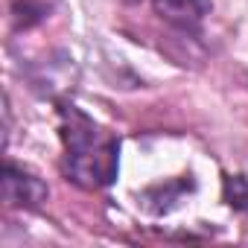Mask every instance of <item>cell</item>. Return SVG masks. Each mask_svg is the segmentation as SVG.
<instances>
[{
	"instance_id": "6da1fadb",
	"label": "cell",
	"mask_w": 248,
	"mask_h": 248,
	"mask_svg": "<svg viewBox=\"0 0 248 248\" xmlns=\"http://www.w3.org/2000/svg\"><path fill=\"white\" fill-rule=\"evenodd\" d=\"M59 138L64 146V175L82 190H102L120 172V138L102 129L73 102H59Z\"/></svg>"
},
{
	"instance_id": "52a82bcc",
	"label": "cell",
	"mask_w": 248,
	"mask_h": 248,
	"mask_svg": "<svg viewBox=\"0 0 248 248\" xmlns=\"http://www.w3.org/2000/svg\"><path fill=\"white\" fill-rule=\"evenodd\" d=\"M222 193H225L228 207H233L239 213H248V181L242 175H225Z\"/></svg>"
},
{
	"instance_id": "7a4b0ae2",
	"label": "cell",
	"mask_w": 248,
	"mask_h": 248,
	"mask_svg": "<svg viewBox=\"0 0 248 248\" xmlns=\"http://www.w3.org/2000/svg\"><path fill=\"white\" fill-rule=\"evenodd\" d=\"M0 196L9 207H21V210H38L47 196H50V187L30 170L6 161L3 164V178H0Z\"/></svg>"
},
{
	"instance_id": "277c9868",
	"label": "cell",
	"mask_w": 248,
	"mask_h": 248,
	"mask_svg": "<svg viewBox=\"0 0 248 248\" xmlns=\"http://www.w3.org/2000/svg\"><path fill=\"white\" fill-rule=\"evenodd\" d=\"M30 82L38 93L44 96H56L62 91H67V85L73 88L76 82V64L67 53H53L50 59L38 62L32 70H30Z\"/></svg>"
},
{
	"instance_id": "8992f818",
	"label": "cell",
	"mask_w": 248,
	"mask_h": 248,
	"mask_svg": "<svg viewBox=\"0 0 248 248\" xmlns=\"http://www.w3.org/2000/svg\"><path fill=\"white\" fill-rule=\"evenodd\" d=\"M56 6H59V0H6L9 24L15 32H27V30L41 27L44 21H50Z\"/></svg>"
},
{
	"instance_id": "3957f363",
	"label": "cell",
	"mask_w": 248,
	"mask_h": 248,
	"mask_svg": "<svg viewBox=\"0 0 248 248\" xmlns=\"http://www.w3.org/2000/svg\"><path fill=\"white\" fill-rule=\"evenodd\" d=\"M152 9L164 24L196 35L213 12V0H152Z\"/></svg>"
},
{
	"instance_id": "5b68a950",
	"label": "cell",
	"mask_w": 248,
	"mask_h": 248,
	"mask_svg": "<svg viewBox=\"0 0 248 248\" xmlns=\"http://www.w3.org/2000/svg\"><path fill=\"white\" fill-rule=\"evenodd\" d=\"M193 190H196L193 175H181V178H172V181L146 187V190L138 196V204H140L146 213H152V216H164V213H170V210H172L187 193H193Z\"/></svg>"
}]
</instances>
